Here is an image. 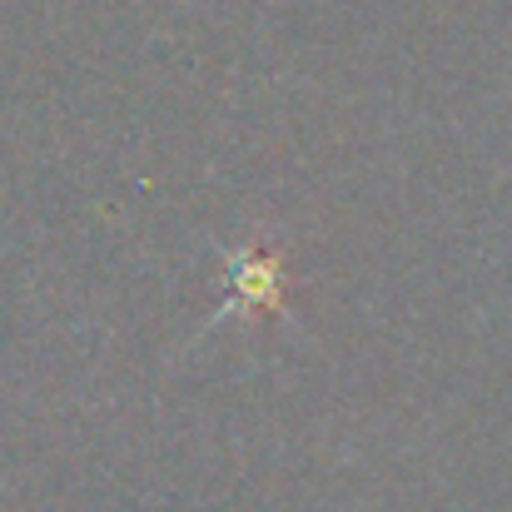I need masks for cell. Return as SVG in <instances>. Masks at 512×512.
I'll return each instance as SVG.
<instances>
[{"instance_id":"1","label":"cell","mask_w":512,"mask_h":512,"mask_svg":"<svg viewBox=\"0 0 512 512\" xmlns=\"http://www.w3.org/2000/svg\"><path fill=\"white\" fill-rule=\"evenodd\" d=\"M229 294L219 304V314L204 324V329H219L229 314H254V309H269V314H284V264L264 249H229Z\"/></svg>"}]
</instances>
